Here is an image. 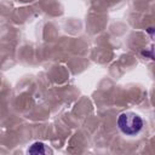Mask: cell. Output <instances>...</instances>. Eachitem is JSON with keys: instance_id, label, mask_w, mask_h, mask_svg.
Returning a JSON list of instances; mask_svg holds the SVG:
<instances>
[{"instance_id": "obj_1", "label": "cell", "mask_w": 155, "mask_h": 155, "mask_svg": "<svg viewBox=\"0 0 155 155\" xmlns=\"http://www.w3.org/2000/svg\"><path fill=\"white\" fill-rule=\"evenodd\" d=\"M116 125L121 133H124L125 136L133 137L143 130L144 121L138 114L133 111H124L117 116Z\"/></svg>"}, {"instance_id": "obj_2", "label": "cell", "mask_w": 155, "mask_h": 155, "mask_svg": "<svg viewBox=\"0 0 155 155\" xmlns=\"http://www.w3.org/2000/svg\"><path fill=\"white\" fill-rule=\"evenodd\" d=\"M27 153L28 154H52L53 150L42 142H35L28 148Z\"/></svg>"}]
</instances>
